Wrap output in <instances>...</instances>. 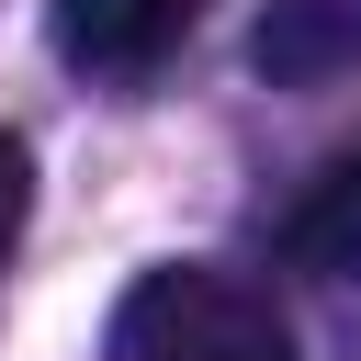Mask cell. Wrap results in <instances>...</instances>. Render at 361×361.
I'll use <instances>...</instances> for the list:
<instances>
[{
    "label": "cell",
    "instance_id": "cell-3",
    "mask_svg": "<svg viewBox=\"0 0 361 361\" xmlns=\"http://www.w3.org/2000/svg\"><path fill=\"white\" fill-rule=\"evenodd\" d=\"M248 68L271 90H338V79H361V0H259Z\"/></svg>",
    "mask_w": 361,
    "mask_h": 361
},
{
    "label": "cell",
    "instance_id": "cell-4",
    "mask_svg": "<svg viewBox=\"0 0 361 361\" xmlns=\"http://www.w3.org/2000/svg\"><path fill=\"white\" fill-rule=\"evenodd\" d=\"M282 259H293V271H327V282H361V147H338V158L293 192Z\"/></svg>",
    "mask_w": 361,
    "mask_h": 361
},
{
    "label": "cell",
    "instance_id": "cell-2",
    "mask_svg": "<svg viewBox=\"0 0 361 361\" xmlns=\"http://www.w3.org/2000/svg\"><path fill=\"white\" fill-rule=\"evenodd\" d=\"M192 23H203V0H45L56 56L90 68V79H135V68H158Z\"/></svg>",
    "mask_w": 361,
    "mask_h": 361
},
{
    "label": "cell",
    "instance_id": "cell-1",
    "mask_svg": "<svg viewBox=\"0 0 361 361\" xmlns=\"http://www.w3.org/2000/svg\"><path fill=\"white\" fill-rule=\"evenodd\" d=\"M102 361H293V327L271 316V293H248L237 271L169 259L113 305Z\"/></svg>",
    "mask_w": 361,
    "mask_h": 361
},
{
    "label": "cell",
    "instance_id": "cell-5",
    "mask_svg": "<svg viewBox=\"0 0 361 361\" xmlns=\"http://www.w3.org/2000/svg\"><path fill=\"white\" fill-rule=\"evenodd\" d=\"M23 214H34V158H23V135H0V259H11Z\"/></svg>",
    "mask_w": 361,
    "mask_h": 361
}]
</instances>
